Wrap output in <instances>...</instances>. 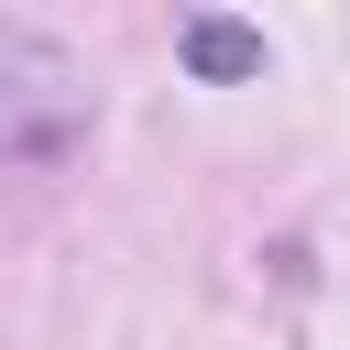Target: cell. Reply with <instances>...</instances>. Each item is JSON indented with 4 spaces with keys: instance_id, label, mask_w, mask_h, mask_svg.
Instances as JSON below:
<instances>
[{
    "instance_id": "1",
    "label": "cell",
    "mask_w": 350,
    "mask_h": 350,
    "mask_svg": "<svg viewBox=\"0 0 350 350\" xmlns=\"http://www.w3.org/2000/svg\"><path fill=\"white\" fill-rule=\"evenodd\" d=\"M88 142V66L44 22H0V164H55Z\"/></svg>"
},
{
    "instance_id": "2",
    "label": "cell",
    "mask_w": 350,
    "mask_h": 350,
    "mask_svg": "<svg viewBox=\"0 0 350 350\" xmlns=\"http://www.w3.org/2000/svg\"><path fill=\"white\" fill-rule=\"evenodd\" d=\"M186 66L197 77H252L262 66V33L252 22H186Z\"/></svg>"
}]
</instances>
